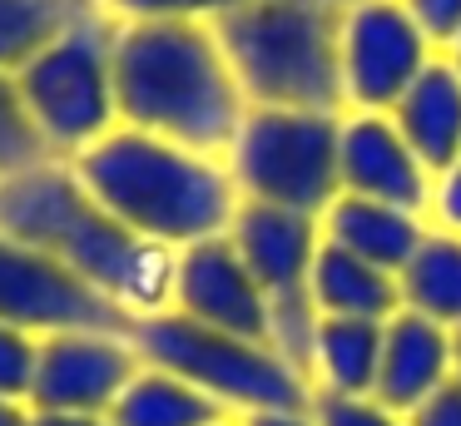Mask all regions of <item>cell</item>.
<instances>
[{"label": "cell", "instance_id": "obj_4", "mask_svg": "<svg viewBox=\"0 0 461 426\" xmlns=\"http://www.w3.org/2000/svg\"><path fill=\"white\" fill-rule=\"evenodd\" d=\"M249 109L348 114L338 79V10L322 0H249L213 20Z\"/></svg>", "mask_w": 461, "mask_h": 426}, {"label": "cell", "instance_id": "obj_20", "mask_svg": "<svg viewBox=\"0 0 461 426\" xmlns=\"http://www.w3.org/2000/svg\"><path fill=\"white\" fill-rule=\"evenodd\" d=\"M114 426H219L223 412L203 392H194L189 382H179L174 372L144 362L134 372V382L124 386V396L110 412Z\"/></svg>", "mask_w": 461, "mask_h": 426}, {"label": "cell", "instance_id": "obj_32", "mask_svg": "<svg viewBox=\"0 0 461 426\" xmlns=\"http://www.w3.org/2000/svg\"><path fill=\"white\" fill-rule=\"evenodd\" d=\"M441 59H447V65H451V69H456V75H461V35H456V45H451V50H447V55H441Z\"/></svg>", "mask_w": 461, "mask_h": 426}, {"label": "cell", "instance_id": "obj_16", "mask_svg": "<svg viewBox=\"0 0 461 426\" xmlns=\"http://www.w3.org/2000/svg\"><path fill=\"white\" fill-rule=\"evenodd\" d=\"M392 124L417 149V159L431 168V178L447 174L451 164H461V75L447 59H437L402 95V104L392 109Z\"/></svg>", "mask_w": 461, "mask_h": 426}, {"label": "cell", "instance_id": "obj_5", "mask_svg": "<svg viewBox=\"0 0 461 426\" xmlns=\"http://www.w3.org/2000/svg\"><path fill=\"white\" fill-rule=\"evenodd\" d=\"M130 342L140 362L174 372L203 392L219 412L258 416V412H308L312 406V382L288 367L268 342H249V337H229L199 327L179 313H149L130 327Z\"/></svg>", "mask_w": 461, "mask_h": 426}, {"label": "cell", "instance_id": "obj_28", "mask_svg": "<svg viewBox=\"0 0 461 426\" xmlns=\"http://www.w3.org/2000/svg\"><path fill=\"white\" fill-rule=\"evenodd\" d=\"M407 426H461V382H451L447 392H437L421 412H411Z\"/></svg>", "mask_w": 461, "mask_h": 426}, {"label": "cell", "instance_id": "obj_36", "mask_svg": "<svg viewBox=\"0 0 461 426\" xmlns=\"http://www.w3.org/2000/svg\"><path fill=\"white\" fill-rule=\"evenodd\" d=\"M100 5H104V0H100Z\"/></svg>", "mask_w": 461, "mask_h": 426}, {"label": "cell", "instance_id": "obj_14", "mask_svg": "<svg viewBox=\"0 0 461 426\" xmlns=\"http://www.w3.org/2000/svg\"><path fill=\"white\" fill-rule=\"evenodd\" d=\"M223 238L249 263V273L258 277L263 293L288 297L308 287V273L322 248V218L293 213V208H268V204H239Z\"/></svg>", "mask_w": 461, "mask_h": 426}, {"label": "cell", "instance_id": "obj_22", "mask_svg": "<svg viewBox=\"0 0 461 426\" xmlns=\"http://www.w3.org/2000/svg\"><path fill=\"white\" fill-rule=\"evenodd\" d=\"M41 164H50V149H45L31 109H25L15 75L0 69V184H11V178L31 174Z\"/></svg>", "mask_w": 461, "mask_h": 426}, {"label": "cell", "instance_id": "obj_34", "mask_svg": "<svg viewBox=\"0 0 461 426\" xmlns=\"http://www.w3.org/2000/svg\"><path fill=\"white\" fill-rule=\"evenodd\" d=\"M451 342H456V382H461V327L451 332Z\"/></svg>", "mask_w": 461, "mask_h": 426}, {"label": "cell", "instance_id": "obj_17", "mask_svg": "<svg viewBox=\"0 0 461 426\" xmlns=\"http://www.w3.org/2000/svg\"><path fill=\"white\" fill-rule=\"evenodd\" d=\"M308 297L322 317H348V322H392L402 313L397 277L332 243L318 248V263L308 273Z\"/></svg>", "mask_w": 461, "mask_h": 426}, {"label": "cell", "instance_id": "obj_12", "mask_svg": "<svg viewBox=\"0 0 461 426\" xmlns=\"http://www.w3.org/2000/svg\"><path fill=\"white\" fill-rule=\"evenodd\" d=\"M338 188L348 198L411 208L427 213L431 168L417 159V149L402 139L392 114H342L338 134Z\"/></svg>", "mask_w": 461, "mask_h": 426}, {"label": "cell", "instance_id": "obj_1", "mask_svg": "<svg viewBox=\"0 0 461 426\" xmlns=\"http://www.w3.org/2000/svg\"><path fill=\"white\" fill-rule=\"evenodd\" d=\"M0 233L60 258L85 287H95L130 322L169 307L179 253L110 218L85 194L75 164H65V159H50L11 184H0Z\"/></svg>", "mask_w": 461, "mask_h": 426}, {"label": "cell", "instance_id": "obj_13", "mask_svg": "<svg viewBox=\"0 0 461 426\" xmlns=\"http://www.w3.org/2000/svg\"><path fill=\"white\" fill-rule=\"evenodd\" d=\"M451 382H456V342H451L447 327L427 322L417 313H397L382 327V362L377 386H372V402L382 412L407 421Z\"/></svg>", "mask_w": 461, "mask_h": 426}, {"label": "cell", "instance_id": "obj_9", "mask_svg": "<svg viewBox=\"0 0 461 426\" xmlns=\"http://www.w3.org/2000/svg\"><path fill=\"white\" fill-rule=\"evenodd\" d=\"M0 327L31 337L55 332H130V317L85 287L60 258L0 233Z\"/></svg>", "mask_w": 461, "mask_h": 426}, {"label": "cell", "instance_id": "obj_23", "mask_svg": "<svg viewBox=\"0 0 461 426\" xmlns=\"http://www.w3.org/2000/svg\"><path fill=\"white\" fill-rule=\"evenodd\" d=\"M239 5L249 0H104L114 20H199V25H213Z\"/></svg>", "mask_w": 461, "mask_h": 426}, {"label": "cell", "instance_id": "obj_27", "mask_svg": "<svg viewBox=\"0 0 461 426\" xmlns=\"http://www.w3.org/2000/svg\"><path fill=\"white\" fill-rule=\"evenodd\" d=\"M318 421L322 426H407L402 416L382 412L377 402H328V396H318Z\"/></svg>", "mask_w": 461, "mask_h": 426}, {"label": "cell", "instance_id": "obj_25", "mask_svg": "<svg viewBox=\"0 0 461 426\" xmlns=\"http://www.w3.org/2000/svg\"><path fill=\"white\" fill-rule=\"evenodd\" d=\"M402 10L417 20V30L431 40L437 55H447V50L456 45V35H461V0H402Z\"/></svg>", "mask_w": 461, "mask_h": 426}, {"label": "cell", "instance_id": "obj_18", "mask_svg": "<svg viewBox=\"0 0 461 426\" xmlns=\"http://www.w3.org/2000/svg\"><path fill=\"white\" fill-rule=\"evenodd\" d=\"M382 327L387 322H348V317H322L318 342H312L308 382L328 402H372L382 362Z\"/></svg>", "mask_w": 461, "mask_h": 426}, {"label": "cell", "instance_id": "obj_11", "mask_svg": "<svg viewBox=\"0 0 461 426\" xmlns=\"http://www.w3.org/2000/svg\"><path fill=\"white\" fill-rule=\"evenodd\" d=\"M169 313L189 317L199 327H213V332L268 342L273 297L258 287V277L233 253L229 238H209V243H194L174 258Z\"/></svg>", "mask_w": 461, "mask_h": 426}, {"label": "cell", "instance_id": "obj_21", "mask_svg": "<svg viewBox=\"0 0 461 426\" xmlns=\"http://www.w3.org/2000/svg\"><path fill=\"white\" fill-rule=\"evenodd\" d=\"M100 0H0V69L21 75L45 45L65 35Z\"/></svg>", "mask_w": 461, "mask_h": 426}, {"label": "cell", "instance_id": "obj_29", "mask_svg": "<svg viewBox=\"0 0 461 426\" xmlns=\"http://www.w3.org/2000/svg\"><path fill=\"white\" fill-rule=\"evenodd\" d=\"M239 426H322L318 412H258V416H243Z\"/></svg>", "mask_w": 461, "mask_h": 426}, {"label": "cell", "instance_id": "obj_33", "mask_svg": "<svg viewBox=\"0 0 461 426\" xmlns=\"http://www.w3.org/2000/svg\"><path fill=\"white\" fill-rule=\"evenodd\" d=\"M322 5H332V10H352V5H367V0H322Z\"/></svg>", "mask_w": 461, "mask_h": 426}, {"label": "cell", "instance_id": "obj_8", "mask_svg": "<svg viewBox=\"0 0 461 426\" xmlns=\"http://www.w3.org/2000/svg\"><path fill=\"white\" fill-rule=\"evenodd\" d=\"M437 59L441 55L402 10V0L338 10V79L348 114H392Z\"/></svg>", "mask_w": 461, "mask_h": 426}, {"label": "cell", "instance_id": "obj_19", "mask_svg": "<svg viewBox=\"0 0 461 426\" xmlns=\"http://www.w3.org/2000/svg\"><path fill=\"white\" fill-rule=\"evenodd\" d=\"M402 313H417L427 322L456 332L461 327V238L431 228L411 263L397 273Z\"/></svg>", "mask_w": 461, "mask_h": 426}, {"label": "cell", "instance_id": "obj_7", "mask_svg": "<svg viewBox=\"0 0 461 426\" xmlns=\"http://www.w3.org/2000/svg\"><path fill=\"white\" fill-rule=\"evenodd\" d=\"M338 134L342 114L312 109H249L233 134L229 178L239 204H268L322 218L338 204Z\"/></svg>", "mask_w": 461, "mask_h": 426}, {"label": "cell", "instance_id": "obj_10", "mask_svg": "<svg viewBox=\"0 0 461 426\" xmlns=\"http://www.w3.org/2000/svg\"><path fill=\"white\" fill-rule=\"evenodd\" d=\"M130 332H55L41 337L31 412L55 416H110L124 386L140 372Z\"/></svg>", "mask_w": 461, "mask_h": 426}, {"label": "cell", "instance_id": "obj_2", "mask_svg": "<svg viewBox=\"0 0 461 426\" xmlns=\"http://www.w3.org/2000/svg\"><path fill=\"white\" fill-rule=\"evenodd\" d=\"M114 89H120V124L213 159L229 154L249 114V99L223 59L219 35L199 20H120Z\"/></svg>", "mask_w": 461, "mask_h": 426}, {"label": "cell", "instance_id": "obj_24", "mask_svg": "<svg viewBox=\"0 0 461 426\" xmlns=\"http://www.w3.org/2000/svg\"><path fill=\"white\" fill-rule=\"evenodd\" d=\"M35 357H41V337L21 332V327H0V396H5V402L31 406Z\"/></svg>", "mask_w": 461, "mask_h": 426}, {"label": "cell", "instance_id": "obj_26", "mask_svg": "<svg viewBox=\"0 0 461 426\" xmlns=\"http://www.w3.org/2000/svg\"><path fill=\"white\" fill-rule=\"evenodd\" d=\"M427 218L431 228L461 238V164H451L447 174L431 178V198H427Z\"/></svg>", "mask_w": 461, "mask_h": 426}, {"label": "cell", "instance_id": "obj_6", "mask_svg": "<svg viewBox=\"0 0 461 426\" xmlns=\"http://www.w3.org/2000/svg\"><path fill=\"white\" fill-rule=\"evenodd\" d=\"M114 30H120V20L104 5H95L15 75L50 159L75 164L85 149H95L104 134L120 129Z\"/></svg>", "mask_w": 461, "mask_h": 426}, {"label": "cell", "instance_id": "obj_3", "mask_svg": "<svg viewBox=\"0 0 461 426\" xmlns=\"http://www.w3.org/2000/svg\"><path fill=\"white\" fill-rule=\"evenodd\" d=\"M75 174L104 213L169 253L223 238L239 213V188L223 159L194 154L130 124L85 149L75 159Z\"/></svg>", "mask_w": 461, "mask_h": 426}, {"label": "cell", "instance_id": "obj_15", "mask_svg": "<svg viewBox=\"0 0 461 426\" xmlns=\"http://www.w3.org/2000/svg\"><path fill=\"white\" fill-rule=\"evenodd\" d=\"M431 233L427 213L392 204H372V198H348L338 194V204L322 213V243L342 248V253L362 258V263L382 267L397 277L411 263V253L421 248V238Z\"/></svg>", "mask_w": 461, "mask_h": 426}, {"label": "cell", "instance_id": "obj_30", "mask_svg": "<svg viewBox=\"0 0 461 426\" xmlns=\"http://www.w3.org/2000/svg\"><path fill=\"white\" fill-rule=\"evenodd\" d=\"M35 426H114L110 416H55V412H35Z\"/></svg>", "mask_w": 461, "mask_h": 426}, {"label": "cell", "instance_id": "obj_31", "mask_svg": "<svg viewBox=\"0 0 461 426\" xmlns=\"http://www.w3.org/2000/svg\"><path fill=\"white\" fill-rule=\"evenodd\" d=\"M0 426H35V412L25 402H5L0 396Z\"/></svg>", "mask_w": 461, "mask_h": 426}, {"label": "cell", "instance_id": "obj_35", "mask_svg": "<svg viewBox=\"0 0 461 426\" xmlns=\"http://www.w3.org/2000/svg\"><path fill=\"white\" fill-rule=\"evenodd\" d=\"M219 426H229V421H219Z\"/></svg>", "mask_w": 461, "mask_h": 426}]
</instances>
